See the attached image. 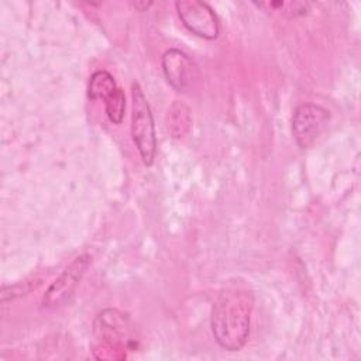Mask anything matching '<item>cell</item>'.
<instances>
[{"label":"cell","instance_id":"cell-1","mask_svg":"<svg viewBox=\"0 0 361 361\" xmlns=\"http://www.w3.org/2000/svg\"><path fill=\"white\" fill-rule=\"evenodd\" d=\"M254 296L240 286H227L217 295L210 326L217 344L227 351L241 350L250 336Z\"/></svg>","mask_w":361,"mask_h":361},{"label":"cell","instance_id":"cell-2","mask_svg":"<svg viewBox=\"0 0 361 361\" xmlns=\"http://www.w3.org/2000/svg\"><path fill=\"white\" fill-rule=\"evenodd\" d=\"M131 137L144 165L149 166L157 154L155 126L148 100L137 82L131 85Z\"/></svg>","mask_w":361,"mask_h":361},{"label":"cell","instance_id":"cell-3","mask_svg":"<svg viewBox=\"0 0 361 361\" xmlns=\"http://www.w3.org/2000/svg\"><path fill=\"white\" fill-rule=\"evenodd\" d=\"M94 333L102 341L103 354L100 358H121L126 357L124 350L128 343V319L116 309L103 310L94 322Z\"/></svg>","mask_w":361,"mask_h":361},{"label":"cell","instance_id":"cell-4","mask_svg":"<svg viewBox=\"0 0 361 361\" xmlns=\"http://www.w3.org/2000/svg\"><path fill=\"white\" fill-rule=\"evenodd\" d=\"M330 121V111L320 104L303 103L293 110L292 134L300 148H310Z\"/></svg>","mask_w":361,"mask_h":361},{"label":"cell","instance_id":"cell-5","mask_svg":"<svg viewBox=\"0 0 361 361\" xmlns=\"http://www.w3.org/2000/svg\"><path fill=\"white\" fill-rule=\"evenodd\" d=\"M182 24L195 35L204 39H216L220 34V21L206 1L180 0L175 3Z\"/></svg>","mask_w":361,"mask_h":361},{"label":"cell","instance_id":"cell-6","mask_svg":"<svg viewBox=\"0 0 361 361\" xmlns=\"http://www.w3.org/2000/svg\"><path fill=\"white\" fill-rule=\"evenodd\" d=\"M90 262L92 257L89 254H82L76 257L49 285L42 298V307H56L66 302L78 288L85 272L90 267Z\"/></svg>","mask_w":361,"mask_h":361},{"label":"cell","instance_id":"cell-7","mask_svg":"<svg viewBox=\"0 0 361 361\" xmlns=\"http://www.w3.org/2000/svg\"><path fill=\"white\" fill-rule=\"evenodd\" d=\"M162 71L166 82L176 90L185 92L197 78V66L180 49L169 48L162 55Z\"/></svg>","mask_w":361,"mask_h":361},{"label":"cell","instance_id":"cell-8","mask_svg":"<svg viewBox=\"0 0 361 361\" xmlns=\"http://www.w3.org/2000/svg\"><path fill=\"white\" fill-rule=\"evenodd\" d=\"M165 126L166 131L173 138H182L185 137L192 126V116L190 109L179 100H175L165 116Z\"/></svg>","mask_w":361,"mask_h":361},{"label":"cell","instance_id":"cell-9","mask_svg":"<svg viewBox=\"0 0 361 361\" xmlns=\"http://www.w3.org/2000/svg\"><path fill=\"white\" fill-rule=\"evenodd\" d=\"M118 86L116 85L114 78L107 72V71H96L90 79H89V86H87V96L92 100H107L117 89Z\"/></svg>","mask_w":361,"mask_h":361},{"label":"cell","instance_id":"cell-10","mask_svg":"<svg viewBox=\"0 0 361 361\" xmlns=\"http://www.w3.org/2000/svg\"><path fill=\"white\" fill-rule=\"evenodd\" d=\"M106 107V114L109 120L114 124H120L124 118V111H126V94L124 92L117 87L116 92L104 102Z\"/></svg>","mask_w":361,"mask_h":361},{"label":"cell","instance_id":"cell-11","mask_svg":"<svg viewBox=\"0 0 361 361\" xmlns=\"http://www.w3.org/2000/svg\"><path fill=\"white\" fill-rule=\"evenodd\" d=\"M258 7L265 8L267 11H283L289 16H302L307 11L309 3L302 1H267V3H257Z\"/></svg>","mask_w":361,"mask_h":361},{"label":"cell","instance_id":"cell-12","mask_svg":"<svg viewBox=\"0 0 361 361\" xmlns=\"http://www.w3.org/2000/svg\"><path fill=\"white\" fill-rule=\"evenodd\" d=\"M134 6H135V8H138L140 11H144L147 7L151 6V3H134Z\"/></svg>","mask_w":361,"mask_h":361}]
</instances>
